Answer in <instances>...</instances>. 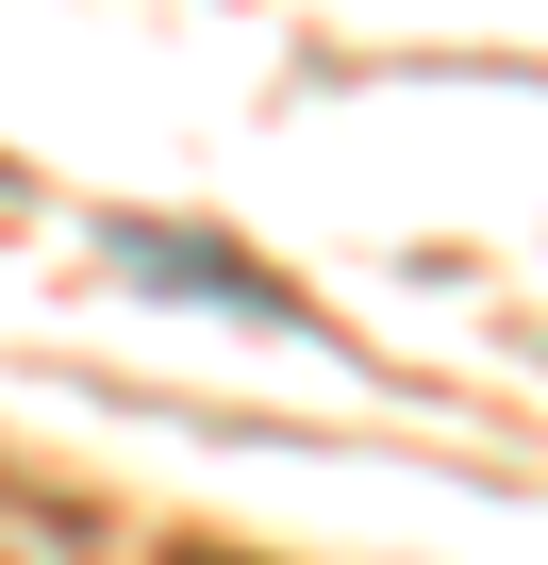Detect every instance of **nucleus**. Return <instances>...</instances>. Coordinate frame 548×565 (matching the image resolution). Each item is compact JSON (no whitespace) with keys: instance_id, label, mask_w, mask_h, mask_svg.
Returning a JSON list of instances; mask_svg holds the SVG:
<instances>
[{"instance_id":"f257e3e1","label":"nucleus","mask_w":548,"mask_h":565,"mask_svg":"<svg viewBox=\"0 0 548 565\" xmlns=\"http://www.w3.org/2000/svg\"><path fill=\"white\" fill-rule=\"evenodd\" d=\"M117 266H133V282H166V300L249 317V333H300V300H283L266 266H233V249H200V233H166V216H133V233H117Z\"/></svg>"}]
</instances>
